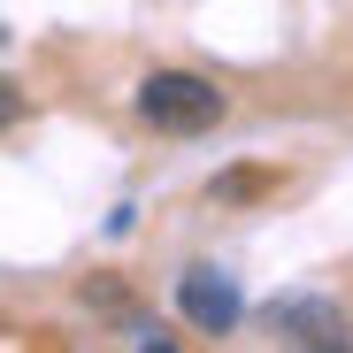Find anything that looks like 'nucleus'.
Masks as SVG:
<instances>
[{
  "label": "nucleus",
  "mask_w": 353,
  "mask_h": 353,
  "mask_svg": "<svg viewBox=\"0 0 353 353\" xmlns=\"http://www.w3.org/2000/svg\"><path fill=\"white\" fill-rule=\"evenodd\" d=\"M269 330L284 345H345V315L315 307V300H276L269 307Z\"/></svg>",
  "instance_id": "3"
},
{
  "label": "nucleus",
  "mask_w": 353,
  "mask_h": 353,
  "mask_svg": "<svg viewBox=\"0 0 353 353\" xmlns=\"http://www.w3.org/2000/svg\"><path fill=\"white\" fill-rule=\"evenodd\" d=\"M139 115L154 131H176V139H192V131H215L223 123V92L192 70H154L139 77Z\"/></svg>",
  "instance_id": "1"
},
{
  "label": "nucleus",
  "mask_w": 353,
  "mask_h": 353,
  "mask_svg": "<svg viewBox=\"0 0 353 353\" xmlns=\"http://www.w3.org/2000/svg\"><path fill=\"white\" fill-rule=\"evenodd\" d=\"M176 307H185V323L223 338L230 323H239V284H230L223 269H208V261H192L185 276H176Z\"/></svg>",
  "instance_id": "2"
}]
</instances>
